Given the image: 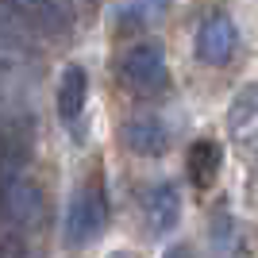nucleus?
Segmentation results:
<instances>
[{"instance_id":"8","label":"nucleus","mask_w":258,"mask_h":258,"mask_svg":"<svg viewBox=\"0 0 258 258\" xmlns=\"http://www.w3.org/2000/svg\"><path fill=\"white\" fill-rule=\"evenodd\" d=\"M143 216H147V227L154 235L162 231H173L177 220H181V197L173 185H154L151 193L143 197Z\"/></svg>"},{"instance_id":"1","label":"nucleus","mask_w":258,"mask_h":258,"mask_svg":"<svg viewBox=\"0 0 258 258\" xmlns=\"http://www.w3.org/2000/svg\"><path fill=\"white\" fill-rule=\"evenodd\" d=\"M0 224L16 235H31L46 224V197L35 177L20 170H4V177H0Z\"/></svg>"},{"instance_id":"7","label":"nucleus","mask_w":258,"mask_h":258,"mask_svg":"<svg viewBox=\"0 0 258 258\" xmlns=\"http://www.w3.org/2000/svg\"><path fill=\"white\" fill-rule=\"evenodd\" d=\"M85 100H89V74L81 66H70L62 74V81H58V119H62L70 131L81 127Z\"/></svg>"},{"instance_id":"5","label":"nucleus","mask_w":258,"mask_h":258,"mask_svg":"<svg viewBox=\"0 0 258 258\" xmlns=\"http://www.w3.org/2000/svg\"><path fill=\"white\" fill-rule=\"evenodd\" d=\"M239 54V27L227 16H212L197 31V58L208 66H227Z\"/></svg>"},{"instance_id":"6","label":"nucleus","mask_w":258,"mask_h":258,"mask_svg":"<svg viewBox=\"0 0 258 258\" xmlns=\"http://www.w3.org/2000/svg\"><path fill=\"white\" fill-rule=\"evenodd\" d=\"M123 147L143 154V158H158V154L170 151V131L154 116H135L123 123Z\"/></svg>"},{"instance_id":"4","label":"nucleus","mask_w":258,"mask_h":258,"mask_svg":"<svg viewBox=\"0 0 258 258\" xmlns=\"http://www.w3.org/2000/svg\"><path fill=\"white\" fill-rule=\"evenodd\" d=\"M35 35L54 39L74 27V0H4Z\"/></svg>"},{"instance_id":"13","label":"nucleus","mask_w":258,"mask_h":258,"mask_svg":"<svg viewBox=\"0 0 258 258\" xmlns=\"http://www.w3.org/2000/svg\"><path fill=\"white\" fill-rule=\"evenodd\" d=\"M112 258H131V254H112Z\"/></svg>"},{"instance_id":"9","label":"nucleus","mask_w":258,"mask_h":258,"mask_svg":"<svg viewBox=\"0 0 258 258\" xmlns=\"http://www.w3.org/2000/svg\"><path fill=\"white\" fill-rule=\"evenodd\" d=\"M189 166H193V181L197 185H212L216 166H220V151L212 143H197L193 154H189Z\"/></svg>"},{"instance_id":"12","label":"nucleus","mask_w":258,"mask_h":258,"mask_svg":"<svg viewBox=\"0 0 258 258\" xmlns=\"http://www.w3.org/2000/svg\"><path fill=\"white\" fill-rule=\"evenodd\" d=\"M162 258H193V250L177 243V247H170V250H166V254H162Z\"/></svg>"},{"instance_id":"3","label":"nucleus","mask_w":258,"mask_h":258,"mask_svg":"<svg viewBox=\"0 0 258 258\" xmlns=\"http://www.w3.org/2000/svg\"><path fill=\"white\" fill-rule=\"evenodd\" d=\"M119 74H123V85L135 89V93H162L170 85V70H166V58H162L158 46H131L119 62Z\"/></svg>"},{"instance_id":"11","label":"nucleus","mask_w":258,"mask_h":258,"mask_svg":"<svg viewBox=\"0 0 258 258\" xmlns=\"http://www.w3.org/2000/svg\"><path fill=\"white\" fill-rule=\"evenodd\" d=\"M0 258H27V250H23V235H16V231H0Z\"/></svg>"},{"instance_id":"2","label":"nucleus","mask_w":258,"mask_h":258,"mask_svg":"<svg viewBox=\"0 0 258 258\" xmlns=\"http://www.w3.org/2000/svg\"><path fill=\"white\" fill-rule=\"evenodd\" d=\"M104 220H108V189L100 181L85 185L81 193L74 197L70 205V220H66V243L74 247H85L104 231Z\"/></svg>"},{"instance_id":"10","label":"nucleus","mask_w":258,"mask_h":258,"mask_svg":"<svg viewBox=\"0 0 258 258\" xmlns=\"http://www.w3.org/2000/svg\"><path fill=\"white\" fill-rule=\"evenodd\" d=\"M166 8V0H127L123 4V23H147Z\"/></svg>"}]
</instances>
